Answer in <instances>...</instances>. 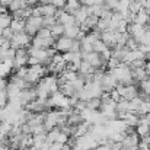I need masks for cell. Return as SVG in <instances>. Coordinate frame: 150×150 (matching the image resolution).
<instances>
[{
	"label": "cell",
	"mask_w": 150,
	"mask_h": 150,
	"mask_svg": "<svg viewBox=\"0 0 150 150\" xmlns=\"http://www.w3.org/2000/svg\"><path fill=\"white\" fill-rule=\"evenodd\" d=\"M42 28V18H37V16H29L25 21V34H28L29 37H35L38 34V31Z\"/></svg>",
	"instance_id": "6da1fadb"
},
{
	"label": "cell",
	"mask_w": 150,
	"mask_h": 150,
	"mask_svg": "<svg viewBox=\"0 0 150 150\" xmlns=\"http://www.w3.org/2000/svg\"><path fill=\"white\" fill-rule=\"evenodd\" d=\"M32 42V37H29L25 32L21 34H15L12 41H10V48L13 50H19V48H28Z\"/></svg>",
	"instance_id": "7a4b0ae2"
},
{
	"label": "cell",
	"mask_w": 150,
	"mask_h": 150,
	"mask_svg": "<svg viewBox=\"0 0 150 150\" xmlns=\"http://www.w3.org/2000/svg\"><path fill=\"white\" fill-rule=\"evenodd\" d=\"M99 86H100V89H102V93H109V92H112L115 89L117 80L114 79V76L111 74L109 70H106L103 73V76H102V79H100V82H99Z\"/></svg>",
	"instance_id": "3957f363"
},
{
	"label": "cell",
	"mask_w": 150,
	"mask_h": 150,
	"mask_svg": "<svg viewBox=\"0 0 150 150\" xmlns=\"http://www.w3.org/2000/svg\"><path fill=\"white\" fill-rule=\"evenodd\" d=\"M35 99H38V95H37V89H35V86H34V88L23 89V91H21V93H19V102H21L22 108H25L28 103H31L32 100H35Z\"/></svg>",
	"instance_id": "277c9868"
},
{
	"label": "cell",
	"mask_w": 150,
	"mask_h": 150,
	"mask_svg": "<svg viewBox=\"0 0 150 150\" xmlns=\"http://www.w3.org/2000/svg\"><path fill=\"white\" fill-rule=\"evenodd\" d=\"M71 44H73V40L67 38V37H60L55 40V44H54V48L58 54H64V52H69L71 48Z\"/></svg>",
	"instance_id": "5b68a950"
},
{
	"label": "cell",
	"mask_w": 150,
	"mask_h": 150,
	"mask_svg": "<svg viewBox=\"0 0 150 150\" xmlns=\"http://www.w3.org/2000/svg\"><path fill=\"white\" fill-rule=\"evenodd\" d=\"M117 40H118V32H111V31H105L100 34V41L108 47V48H114L117 45Z\"/></svg>",
	"instance_id": "8992f818"
},
{
	"label": "cell",
	"mask_w": 150,
	"mask_h": 150,
	"mask_svg": "<svg viewBox=\"0 0 150 150\" xmlns=\"http://www.w3.org/2000/svg\"><path fill=\"white\" fill-rule=\"evenodd\" d=\"M139 143H140V137L134 133V134H130V136H125L121 142V147L122 150H128L131 147H139Z\"/></svg>",
	"instance_id": "52a82bcc"
},
{
	"label": "cell",
	"mask_w": 150,
	"mask_h": 150,
	"mask_svg": "<svg viewBox=\"0 0 150 150\" xmlns=\"http://www.w3.org/2000/svg\"><path fill=\"white\" fill-rule=\"evenodd\" d=\"M137 95H139V85H130V86L124 88L121 98L125 100H133L134 98H137Z\"/></svg>",
	"instance_id": "ba28073f"
},
{
	"label": "cell",
	"mask_w": 150,
	"mask_h": 150,
	"mask_svg": "<svg viewBox=\"0 0 150 150\" xmlns=\"http://www.w3.org/2000/svg\"><path fill=\"white\" fill-rule=\"evenodd\" d=\"M80 122H83L82 114L74 109H70L67 112V125H79Z\"/></svg>",
	"instance_id": "9c48e42d"
},
{
	"label": "cell",
	"mask_w": 150,
	"mask_h": 150,
	"mask_svg": "<svg viewBox=\"0 0 150 150\" xmlns=\"http://www.w3.org/2000/svg\"><path fill=\"white\" fill-rule=\"evenodd\" d=\"M26 7H28V3L25 0H12L10 4L7 6V10H9V13H13V12H18V10H22Z\"/></svg>",
	"instance_id": "30bf717a"
},
{
	"label": "cell",
	"mask_w": 150,
	"mask_h": 150,
	"mask_svg": "<svg viewBox=\"0 0 150 150\" xmlns=\"http://www.w3.org/2000/svg\"><path fill=\"white\" fill-rule=\"evenodd\" d=\"M9 28L12 29L13 34H21V32H25V21H21V19H12Z\"/></svg>",
	"instance_id": "8fae6325"
},
{
	"label": "cell",
	"mask_w": 150,
	"mask_h": 150,
	"mask_svg": "<svg viewBox=\"0 0 150 150\" xmlns=\"http://www.w3.org/2000/svg\"><path fill=\"white\" fill-rule=\"evenodd\" d=\"M79 32H80V26L77 23L71 25V26H64V37H67L70 40H76Z\"/></svg>",
	"instance_id": "7c38bea8"
},
{
	"label": "cell",
	"mask_w": 150,
	"mask_h": 150,
	"mask_svg": "<svg viewBox=\"0 0 150 150\" xmlns=\"http://www.w3.org/2000/svg\"><path fill=\"white\" fill-rule=\"evenodd\" d=\"M134 23H137V25H142V26H144V25H147L150 23V16L144 12V9H142L136 16H134Z\"/></svg>",
	"instance_id": "4fadbf2b"
},
{
	"label": "cell",
	"mask_w": 150,
	"mask_h": 150,
	"mask_svg": "<svg viewBox=\"0 0 150 150\" xmlns=\"http://www.w3.org/2000/svg\"><path fill=\"white\" fill-rule=\"evenodd\" d=\"M82 7V3H80V0H67V3H66V6H64V12L66 13H70V15H73L77 9H80Z\"/></svg>",
	"instance_id": "5bb4252c"
},
{
	"label": "cell",
	"mask_w": 150,
	"mask_h": 150,
	"mask_svg": "<svg viewBox=\"0 0 150 150\" xmlns=\"http://www.w3.org/2000/svg\"><path fill=\"white\" fill-rule=\"evenodd\" d=\"M131 76H133V79H134L136 83H140V82L147 80V73H146L144 69H134V70H131Z\"/></svg>",
	"instance_id": "9a60e30c"
},
{
	"label": "cell",
	"mask_w": 150,
	"mask_h": 150,
	"mask_svg": "<svg viewBox=\"0 0 150 150\" xmlns=\"http://www.w3.org/2000/svg\"><path fill=\"white\" fill-rule=\"evenodd\" d=\"M73 16H74V19H76V23H79V25H82L85 21H86V18H88V12H86V7L85 6H82L80 9H77L74 13H73Z\"/></svg>",
	"instance_id": "2e32d148"
},
{
	"label": "cell",
	"mask_w": 150,
	"mask_h": 150,
	"mask_svg": "<svg viewBox=\"0 0 150 150\" xmlns=\"http://www.w3.org/2000/svg\"><path fill=\"white\" fill-rule=\"evenodd\" d=\"M40 10H41V16L47 18V16H55L57 9L52 4H40Z\"/></svg>",
	"instance_id": "e0dca14e"
},
{
	"label": "cell",
	"mask_w": 150,
	"mask_h": 150,
	"mask_svg": "<svg viewBox=\"0 0 150 150\" xmlns=\"http://www.w3.org/2000/svg\"><path fill=\"white\" fill-rule=\"evenodd\" d=\"M12 22V15L4 10V12H0V29H4V28H9Z\"/></svg>",
	"instance_id": "ac0fdd59"
},
{
	"label": "cell",
	"mask_w": 150,
	"mask_h": 150,
	"mask_svg": "<svg viewBox=\"0 0 150 150\" xmlns=\"http://www.w3.org/2000/svg\"><path fill=\"white\" fill-rule=\"evenodd\" d=\"M60 136V127H54L52 130H50L47 133V144H51V143H55L57 139Z\"/></svg>",
	"instance_id": "d6986e66"
},
{
	"label": "cell",
	"mask_w": 150,
	"mask_h": 150,
	"mask_svg": "<svg viewBox=\"0 0 150 150\" xmlns=\"http://www.w3.org/2000/svg\"><path fill=\"white\" fill-rule=\"evenodd\" d=\"M150 133V125H144V124H139L136 127V134L140 137V139H144L147 137Z\"/></svg>",
	"instance_id": "ffe728a7"
},
{
	"label": "cell",
	"mask_w": 150,
	"mask_h": 150,
	"mask_svg": "<svg viewBox=\"0 0 150 150\" xmlns=\"http://www.w3.org/2000/svg\"><path fill=\"white\" fill-rule=\"evenodd\" d=\"M128 7H130V0H118L115 12H118L121 15H125V13H128Z\"/></svg>",
	"instance_id": "44dd1931"
},
{
	"label": "cell",
	"mask_w": 150,
	"mask_h": 150,
	"mask_svg": "<svg viewBox=\"0 0 150 150\" xmlns=\"http://www.w3.org/2000/svg\"><path fill=\"white\" fill-rule=\"evenodd\" d=\"M100 105H102V100L100 98H92L86 102V108L91 109V111H99Z\"/></svg>",
	"instance_id": "7402d4cb"
},
{
	"label": "cell",
	"mask_w": 150,
	"mask_h": 150,
	"mask_svg": "<svg viewBox=\"0 0 150 150\" xmlns=\"http://www.w3.org/2000/svg\"><path fill=\"white\" fill-rule=\"evenodd\" d=\"M50 31H51V37H52L54 40H57V38H60V37H63V35H64V26H63V25H60V23L54 25Z\"/></svg>",
	"instance_id": "603a6c76"
},
{
	"label": "cell",
	"mask_w": 150,
	"mask_h": 150,
	"mask_svg": "<svg viewBox=\"0 0 150 150\" xmlns=\"http://www.w3.org/2000/svg\"><path fill=\"white\" fill-rule=\"evenodd\" d=\"M115 112H130V102L125 99H121L120 102H117V106H115Z\"/></svg>",
	"instance_id": "cb8c5ba5"
},
{
	"label": "cell",
	"mask_w": 150,
	"mask_h": 150,
	"mask_svg": "<svg viewBox=\"0 0 150 150\" xmlns=\"http://www.w3.org/2000/svg\"><path fill=\"white\" fill-rule=\"evenodd\" d=\"M54 25H57V19H55L54 16H47V18H42V28L51 29Z\"/></svg>",
	"instance_id": "d4e9b609"
},
{
	"label": "cell",
	"mask_w": 150,
	"mask_h": 150,
	"mask_svg": "<svg viewBox=\"0 0 150 150\" xmlns=\"http://www.w3.org/2000/svg\"><path fill=\"white\" fill-rule=\"evenodd\" d=\"M108 47L100 41V40H98V41H95L93 42V45H92V50H93V52H98V54H100V52H103V51L106 50Z\"/></svg>",
	"instance_id": "484cf974"
},
{
	"label": "cell",
	"mask_w": 150,
	"mask_h": 150,
	"mask_svg": "<svg viewBox=\"0 0 150 150\" xmlns=\"http://www.w3.org/2000/svg\"><path fill=\"white\" fill-rule=\"evenodd\" d=\"M13 32H12V29L10 28H4L3 31H1V38L4 40V41H7V42H10L12 41V38H13Z\"/></svg>",
	"instance_id": "4316f807"
},
{
	"label": "cell",
	"mask_w": 150,
	"mask_h": 150,
	"mask_svg": "<svg viewBox=\"0 0 150 150\" xmlns=\"http://www.w3.org/2000/svg\"><path fill=\"white\" fill-rule=\"evenodd\" d=\"M139 89L142 91V92H144L146 95H149L150 96V80H144V82H140L139 83Z\"/></svg>",
	"instance_id": "83f0119b"
},
{
	"label": "cell",
	"mask_w": 150,
	"mask_h": 150,
	"mask_svg": "<svg viewBox=\"0 0 150 150\" xmlns=\"http://www.w3.org/2000/svg\"><path fill=\"white\" fill-rule=\"evenodd\" d=\"M7 103H9L7 92H6V91H0V109H1V108H6Z\"/></svg>",
	"instance_id": "f1b7e54d"
},
{
	"label": "cell",
	"mask_w": 150,
	"mask_h": 150,
	"mask_svg": "<svg viewBox=\"0 0 150 150\" xmlns=\"http://www.w3.org/2000/svg\"><path fill=\"white\" fill-rule=\"evenodd\" d=\"M35 37H38V38H50L51 37V31L50 29H47V28H41Z\"/></svg>",
	"instance_id": "f546056e"
},
{
	"label": "cell",
	"mask_w": 150,
	"mask_h": 150,
	"mask_svg": "<svg viewBox=\"0 0 150 150\" xmlns=\"http://www.w3.org/2000/svg\"><path fill=\"white\" fill-rule=\"evenodd\" d=\"M139 124L150 125V114H142V115H139Z\"/></svg>",
	"instance_id": "4dcf8cb0"
},
{
	"label": "cell",
	"mask_w": 150,
	"mask_h": 150,
	"mask_svg": "<svg viewBox=\"0 0 150 150\" xmlns=\"http://www.w3.org/2000/svg\"><path fill=\"white\" fill-rule=\"evenodd\" d=\"M67 0H51V4L55 7V9H64Z\"/></svg>",
	"instance_id": "1f68e13d"
},
{
	"label": "cell",
	"mask_w": 150,
	"mask_h": 150,
	"mask_svg": "<svg viewBox=\"0 0 150 150\" xmlns=\"http://www.w3.org/2000/svg\"><path fill=\"white\" fill-rule=\"evenodd\" d=\"M7 79H0V91H6L7 89Z\"/></svg>",
	"instance_id": "d6a6232c"
},
{
	"label": "cell",
	"mask_w": 150,
	"mask_h": 150,
	"mask_svg": "<svg viewBox=\"0 0 150 150\" xmlns=\"http://www.w3.org/2000/svg\"><path fill=\"white\" fill-rule=\"evenodd\" d=\"M93 150H111V149H109V146H108V144H98Z\"/></svg>",
	"instance_id": "836d02e7"
},
{
	"label": "cell",
	"mask_w": 150,
	"mask_h": 150,
	"mask_svg": "<svg viewBox=\"0 0 150 150\" xmlns=\"http://www.w3.org/2000/svg\"><path fill=\"white\" fill-rule=\"evenodd\" d=\"M10 1H12V0H0V3H1L3 7H7V6L10 4Z\"/></svg>",
	"instance_id": "e575fe53"
},
{
	"label": "cell",
	"mask_w": 150,
	"mask_h": 150,
	"mask_svg": "<svg viewBox=\"0 0 150 150\" xmlns=\"http://www.w3.org/2000/svg\"><path fill=\"white\" fill-rule=\"evenodd\" d=\"M0 150H10V149H9V146H6V144H0Z\"/></svg>",
	"instance_id": "d590c367"
},
{
	"label": "cell",
	"mask_w": 150,
	"mask_h": 150,
	"mask_svg": "<svg viewBox=\"0 0 150 150\" xmlns=\"http://www.w3.org/2000/svg\"><path fill=\"white\" fill-rule=\"evenodd\" d=\"M25 1H26V3H29V1H31V0H25Z\"/></svg>",
	"instance_id": "8d00e7d4"
}]
</instances>
